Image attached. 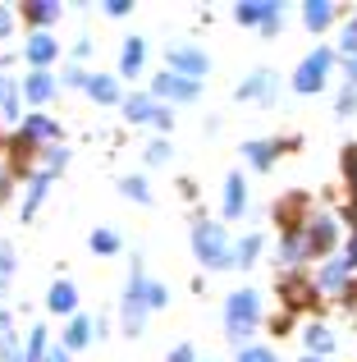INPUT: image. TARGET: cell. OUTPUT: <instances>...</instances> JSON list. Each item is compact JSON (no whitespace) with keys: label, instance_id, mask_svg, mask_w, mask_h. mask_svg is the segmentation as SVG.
<instances>
[{"label":"cell","instance_id":"cell-16","mask_svg":"<svg viewBox=\"0 0 357 362\" xmlns=\"http://www.w3.org/2000/svg\"><path fill=\"white\" fill-rule=\"evenodd\" d=\"M325 18H330V5H307V23H316V28H321Z\"/></svg>","mask_w":357,"mask_h":362},{"label":"cell","instance_id":"cell-9","mask_svg":"<svg viewBox=\"0 0 357 362\" xmlns=\"http://www.w3.org/2000/svg\"><path fill=\"white\" fill-rule=\"evenodd\" d=\"M28 55H32V60H37V64H42V60H51V55H55V46H51V37H32V46H28Z\"/></svg>","mask_w":357,"mask_h":362},{"label":"cell","instance_id":"cell-2","mask_svg":"<svg viewBox=\"0 0 357 362\" xmlns=\"http://www.w3.org/2000/svg\"><path fill=\"white\" fill-rule=\"evenodd\" d=\"M284 303H289V308H316V289H312V280H303V275L284 280Z\"/></svg>","mask_w":357,"mask_h":362},{"label":"cell","instance_id":"cell-10","mask_svg":"<svg viewBox=\"0 0 357 362\" xmlns=\"http://www.w3.org/2000/svg\"><path fill=\"white\" fill-rule=\"evenodd\" d=\"M28 97H32V101H46V97H51V78H46V74H37V78L28 83Z\"/></svg>","mask_w":357,"mask_h":362},{"label":"cell","instance_id":"cell-20","mask_svg":"<svg viewBox=\"0 0 357 362\" xmlns=\"http://www.w3.org/2000/svg\"><path fill=\"white\" fill-rule=\"evenodd\" d=\"M243 362H275V358H270L266 349H252V354H243Z\"/></svg>","mask_w":357,"mask_h":362},{"label":"cell","instance_id":"cell-3","mask_svg":"<svg viewBox=\"0 0 357 362\" xmlns=\"http://www.w3.org/2000/svg\"><path fill=\"white\" fill-rule=\"evenodd\" d=\"M321 74H325V55H316V60H307L303 69H298V88L316 92V88H321Z\"/></svg>","mask_w":357,"mask_h":362},{"label":"cell","instance_id":"cell-13","mask_svg":"<svg viewBox=\"0 0 357 362\" xmlns=\"http://www.w3.org/2000/svg\"><path fill=\"white\" fill-rule=\"evenodd\" d=\"M174 64H183V69H206L202 55H188V51H174Z\"/></svg>","mask_w":357,"mask_h":362},{"label":"cell","instance_id":"cell-17","mask_svg":"<svg viewBox=\"0 0 357 362\" xmlns=\"http://www.w3.org/2000/svg\"><path fill=\"white\" fill-rule=\"evenodd\" d=\"M55 9L51 5H28V18H32V23H46V18H51Z\"/></svg>","mask_w":357,"mask_h":362},{"label":"cell","instance_id":"cell-5","mask_svg":"<svg viewBox=\"0 0 357 362\" xmlns=\"http://www.w3.org/2000/svg\"><path fill=\"white\" fill-rule=\"evenodd\" d=\"M298 221H303V193H294V197H289L284 206H279V225H284L289 234L298 230Z\"/></svg>","mask_w":357,"mask_h":362},{"label":"cell","instance_id":"cell-4","mask_svg":"<svg viewBox=\"0 0 357 362\" xmlns=\"http://www.w3.org/2000/svg\"><path fill=\"white\" fill-rule=\"evenodd\" d=\"M197 252L206 262H224V247H220V230H197Z\"/></svg>","mask_w":357,"mask_h":362},{"label":"cell","instance_id":"cell-8","mask_svg":"<svg viewBox=\"0 0 357 362\" xmlns=\"http://www.w3.org/2000/svg\"><path fill=\"white\" fill-rule=\"evenodd\" d=\"M51 308L55 312H73V289H69V284H55V289H51Z\"/></svg>","mask_w":357,"mask_h":362},{"label":"cell","instance_id":"cell-11","mask_svg":"<svg viewBox=\"0 0 357 362\" xmlns=\"http://www.w3.org/2000/svg\"><path fill=\"white\" fill-rule=\"evenodd\" d=\"M92 97H97V101H115V83H110V78H97V83H92Z\"/></svg>","mask_w":357,"mask_h":362},{"label":"cell","instance_id":"cell-18","mask_svg":"<svg viewBox=\"0 0 357 362\" xmlns=\"http://www.w3.org/2000/svg\"><path fill=\"white\" fill-rule=\"evenodd\" d=\"M83 339H87V321H73V330H69V344H73V349H78V344H83Z\"/></svg>","mask_w":357,"mask_h":362},{"label":"cell","instance_id":"cell-21","mask_svg":"<svg viewBox=\"0 0 357 362\" xmlns=\"http://www.w3.org/2000/svg\"><path fill=\"white\" fill-rule=\"evenodd\" d=\"M307 339H312L316 349H330V335H325V330H312V335H307Z\"/></svg>","mask_w":357,"mask_h":362},{"label":"cell","instance_id":"cell-1","mask_svg":"<svg viewBox=\"0 0 357 362\" xmlns=\"http://www.w3.org/2000/svg\"><path fill=\"white\" fill-rule=\"evenodd\" d=\"M252 317H257V298H252V293H238V298L229 303V330L234 335H248Z\"/></svg>","mask_w":357,"mask_h":362},{"label":"cell","instance_id":"cell-19","mask_svg":"<svg viewBox=\"0 0 357 362\" xmlns=\"http://www.w3.org/2000/svg\"><path fill=\"white\" fill-rule=\"evenodd\" d=\"M261 14H270V9L266 5H243L238 9V18H248V23H252V18H261Z\"/></svg>","mask_w":357,"mask_h":362},{"label":"cell","instance_id":"cell-15","mask_svg":"<svg viewBox=\"0 0 357 362\" xmlns=\"http://www.w3.org/2000/svg\"><path fill=\"white\" fill-rule=\"evenodd\" d=\"M128 115L147 119V115H152V101H147V97H133V101H128Z\"/></svg>","mask_w":357,"mask_h":362},{"label":"cell","instance_id":"cell-14","mask_svg":"<svg viewBox=\"0 0 357 362\" xmlns=\"http://www.w3.org/2000/svg\"><path fill=\"white\" fill-rule=\"evenodd\" d=\"M229 211H243V179H229Z\"/></svg>","mask_w":357,"mask_h":362},{"label":"cell","instance_id":"cell-6","mask_svg":"<svg viewBox=\"0 0 357 362\" xmlns=\"http://www.w3.org/2000/svg\"><path fill=\"white\" fill-rule=\"evenodd\" d=\"M156 92H170V97H193V78H174V74H161V78H156Z\"/></svg>","mask_w":357,"mask_h":362},{"label":"cell","instance_id":"cell-12","mask_svg":"<svg viewBox=\"0 0 357 362\" xmlns=\"http://www.w3.org/2000/svg\"><path fill=\"white\" fill-rule=\"evenodd\" d=\"M138 64H143V46H138V42H128V51H124V69L133 74Z\"/></svg>","mask_w":357,"mask_h":362},{"label":"cell","instance_id":"cell-7","mask_svg":"<svg viewBox=\"0 0 357 362\" xmlns=\"http://www.w3.org/2000/svg\"><path fill=\"white\" fill-rule=\"evenodd\" d=\"M330 243H334V230H330V225H316V230H312V243H307V247H312V257H321Z\"/></svg>","mask_w":357,"mask_h":362}]
</instances>
